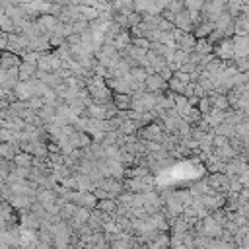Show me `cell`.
<instances>
[{
	"instance_id": "cell-9",
	"label": "cell",
	"mask_w": 249,
	"mask_h": 249,
	"mask_svg": "<svg viewBox=\"0 0 249 249\" xmlns=\"http://www.w3.org/2000/svg\"><path fill=\"white\" fill-rule=\"evenodd\" d=\"M204 2H206V0H183L185 8H187V10H195V12H200L202 6H204Z\"/></svg>"
},
{
	"instance_id": "cell-2",
	"label": "cell",
	"mask_w": 249,
	"mask_h": 249,
	"mask_svg": "<svg viewBox=\"0 0 249 249\" xmlns=\"http://www.w3.org/2000/svg\"><path fill=\"white\" fill-rule=\"evenodd\" d=\"M173 27L181 29V31H193V21H191V14L187 8L179 10L173 18Z\"/></svg>"
},
{
	"instance_id": "cell-6",
	"label": "cell",
	"mask_w": 249,
	"mask_h": 249,
	"mask_svg": "<svg viewBox=\"0 0 249 249\" xmlns=\"http://www.w3.org/2000/svg\"><path fill=\"white\" fill-rule=\"evenodd\" d=\"M233 35H247V16L239 14L233 18Z\"/></svg>"
},
{
	"instance_id": "cell-7",
	"label": "cell",
	"mask_w": 249,
	"mask_h": 249,
	"mask_svg": "<svg viewBox=\"0 0 249 249\" xmlns=\"http://www.w3.org/2000/svg\"><path fill=\"white\" fill-rule=\"evenodd\" d=\"M31 160H33V156L31 154H27V152H18L14 158H12V163L16 165V167H31Z\"/></svg>"
},
{
	"instance_id": "cell-10",
	"label": "cell",
	"mask_w": 249,
	"mask_h": 249,
	"mask_svg": "<svg viewBox=\"0 0 249 249\" xmlns=\"http://www.w3.org/2000/svg\"><path fill=\"white\" fill-rule=\"evenodd\" d=\"M6 43H8V33L0 31V51H2V49H6Z\"/></svg>"
},
{
	"instance_id": "cell-5",
	"label": "cell",
	"mask_w": 249,
	"mask_h": 249,
	"mask_svg": "<svg viewBox=\"0 0 249 249\" xmlns=\"http://www.w3.org/2000/svg\"><path fill=\"white\" fill-rule=\"evenodd\" d=\"M97 210L105 212V214H115L117 212V200L115 198H99L95 204Z\"/></svg>"
},
{
	"instance_id": "cell-4",
	"label": "cell",
	"mask_w": 249,
	"mask_h": 249,
	"mask_svg": "<svg viewBox=\"0 0 249 249\" xmlns=\"http://www.w3.org/2000/svg\"><path fill=\"white\" fill-rule=\"evenodd\" d=\"M111 103L119 111H126V109H130V93H113L111 95Z\"/></svg>"
},
{
	"instance_id": "cell-8",
	"label": "cell",
	"mask_w": 249,
	"mask_h": 249,
	"mask_svg": "<svg viewBox=\"0 0 249 249\" xmlns=\"http://www.w3.org/2000/svg\"><path fill=\"white\" fill-rule=\"evenodd\" d=\"M21 224H23V228H29V230H39L41 228V218L37 216V214H33V212H27L23 218H21Z\"/></svg>"
},
{
	"instance_id": "cell-1",
	"label": "cell",
	"mask_w": 249,
	"mask_h": 249,
	"mask_svg": "<svg viewBox=\"0 0 249 249\" xmlns=\"http://www.w3.org/2000/svg\"><path fill=\"white\" fill-rule=\"evenodd\" d=\"M144 89L146 91H163V89H167V82L158 72H152L144 78Z\"/></svg>"
},
{
	"instance_id": "cell-3",
	"label": "cell",
	"mask_w": 249,
	"mask_h": 249,
	"mask_svg": "<svg viewBox=\"0 0 249 249\" xmlns=\"http://www.w3.org/2000/svg\"><path fill=\"white\" fill-rule=\"evenodd\" d=\"M21 58L18 53H12L8 49H2L0 51V70H8V68H14V66H19Z\"/></svg>"
}]
</instances>
